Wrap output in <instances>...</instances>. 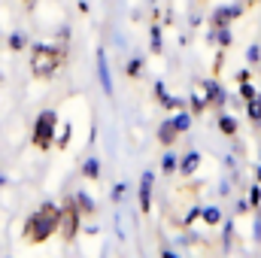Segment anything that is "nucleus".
<instances>
[{"label":"nucleus","mask_w":261,"mask_h":258,"mask_svg":"<svg viewBox=\"0 0 261 258\" xmlns=\"http://www.w3.org/2000/svg\"><path fill=\"white\" fill-rule=\"evenodd\" d=\"M76 203H79V210H82V216H88V213H94V203H91V200H88V197H85L82 192L76 194Z\"/></svg>","instance_id":"obj_13"},{"label":"nucleus","mask_w":261,"mask_h":258,"mask_svg":"<svg viewBox=\"0 0 261 258\" xmlns=\"http://www.w3.org/2000/svg\"><path fill=\"white\" fill-rule=\"evenodd\" d=\"M240 94H243V100H246V104H249V100H255V88H252L249 82H243V85H240Z\"/></svg>","instance_id":"obj_19"},{"label":"nucleus","mask_w":261,"mask_h":258,"mask_svg":"<svg viewBox=\"0 0 261 258\" xmlns=\"http://www.w3.org/2000/svg\"><path fill=\"white\" fill-rule=\"evenodd\" d=\"M97 76H100V85L107 94H113V79H110V64H107V52L97 49Z\"/></svg>","instance_id":"obj_7"},{"label":"nucleus","mask_w":261,"mask_h":258,"mask_svg":"<svg viewBox=\"0 0 261 258\" xmlns=\"http://www.w3.org/2000/svg\"><path fill=\"white\" fill-rule=\"evenodd\" d=\"M197 164H200V155H197V152H189V155L179 161V167H176V170H179V173H186V176H192V173L197 170Z\"/></svg>","instance_id":"obj_9"},{"label":"nucleus","mask_w":261,"mask_h":258,"mask_svg":"<svg viewBox=\"0 0 261 258\" xmlns=\"http://www.w3.org/2000/svg\"><path fill=\"white\" fill-rule=\"evenodd\" d=\"M219 219H222V213H219V210H203V222L219 225Z\"/></svg>","instance_id":"obj_20"},{"label":"nucleus","mask_w":261,"mask_h":258,"mask_svg":"<svg viewBox=\"0 0 261 258\" xmlns=\"http://www.w3.org/2000/svg\"><path fill=\"white\" fill-rule=\"evenodd\" d=\"M237 128H240V125H237V122H234L231 116H222V119H219V131H222V134L234 137V134H237Z\"/></svg>","instance_id":"obj_11"},{"label":"nucleus","mask_w":261,"mask_h":258,"mask_svg":"<svg viewBox=\"0 0 261 258\" xmlns=\"http://www.w3.org/2000/svg\"><path fill=\"white\" fill-rule=\"evenodd\" d=\"M179 134H182V131L176 128V122L167 119V122H161V128H158V143H161V146H173Z\"/></svg>","instance_id":"obj_6"},{"label":"nucleus","mask_w":261,"mask_h":258,"mask_svg":"<svg viewBox=\"0 0 261 258\" xmlns=\"http://www.w3.org/2000/svg\"><path fill=\"white\" fill-rule=\"evenodd\" d=\"M82 228V210L76 203V197H67L61 203V225H58V234L64 237V243H73L76 234Z\"/></svg>","instance_id":"obj_4"},{"label":"nucleus","mask_w":261,"mask_h":258,"mask_svg":"<svg viewBox=\"0 0 261 258\" xmlns=\"http://www.w3.org/2000/svg\"><path fill=\"white\" fill-rule=\"evenodd\" d=\"M237 82H240V85L249 82V70H240V73H237Z\"/></svg>","instance_id":"obj_22"},{"label":"nucleus","mask_w":261,"mask_h":258,"mask_svg":"<svg viewBox=\"0 0 261 258\" xmlns=\"http://www.w3.org/2000/svg\"><path fill=\"white\" fill-rule=\"evenodd\" d=\"M206 94H210V97H206V104H222V100H225V91H222L219 85H213V82L206 85Z\"/></svg>","instance_id":"obj_12"},{"label":"nucleus","mask_w":261,"mask_h":258,"mask_svg":"<svg viewBox=\"0 0 261 258\" xmlns=\"http://www.w3.org/2000/svg\"><path fill=\"white\" fill-rule=\"evenodd\" d=\"M173 122H176V128H179V131H189V125H192V116H189V113H179Z\"/></svg>","instance_id":"obj_16"},{"label":"nucleus","mask_w":261,"mask_h":258,"mask_svg":"<svg viewBox=\"0 0 261 258\" xmlns=\"http://www.w3.org/2000/svg\"><path fill=\"white\" fill-rule=\"evenodd\" d=\"M82 173H85V179H97L100 176V161L97 158H88L85 167H82Z\"/></svg>","instance_id":"obj_10"},{"label":"nucleus","mask_w":261,"mask_h":258,"mask_svg":"<svg viewBox=\"0 0 261 258\" xmlns=\"http://www.w3.org/2000/svg\"><path fill=\"white\" fill-rule=\"evenodd\" d=\"M255 3H261V0H249V6H255Z\"/></svg>","instance_id":"obj_24"},{"label":"nucleus","mask_w":261,"mask_h":258,"mask_svg":"<svg viewBox=\"0 0 261 258\" xmlns=\"http://www.w3.org/2000/svg\"><path fill=\"white\" fill-rule=\"evenodd\" d=\"M161 167H164V173H176V167H179V164H176V158H173V155H164Z\"/></svg>","instance_id":"obj_15"},{"label":"nucleus","mask_w":261,"mask_h":258,"mask_svg":"<svg viewBox=\"0 0 261 258\" xmlns=\"http://www.w3.org/2000/svg\"><path fill=\"white\" fill-rule=\"evenodd\" d=\"M9 49H12V52L24 49V37H21V34H12V37H9Z\"/></svg>","instance_id":"obj_18"},{"label":"nucleus","mask_w":261,"mask_h":258,"mask_svg":"<svg viewBox=\"0 0 261 258\" xmlns=\"http://www.w3.org/2000/svg\"><path fill=\"white\" fill-rule=\"evenodd\" d=\"M140 207H143V213H149V207H152V173H143V179H140Z\"/></svg>","instance_id":"obj_8"},{"label":"nucleus","mask_w":261,"mask_h":258,"mask_svg":"<svg viewBox=\"0 0 261 258\" xmlns=\"http://www.w3.org/2000/svg\"><path fill=\"white\" fill-rule=\"evenodd\" d=\"M140 70H143V61H140V58H130V61H128V76H130V79H137V76H140Z\"/></svg>","instance_id":"obj_14"},{"label":"nucleus","mask_w":261,"mask_h":258,"mask_svg":"<svg viewBox=\"0 0 261 258\" xmlns=\"http://www.w3.org/2000/svg\"><path fill=\"white\" fill-rule=\"evenodd\" d=\"M67 61L64 46H52V43H37L31 46V76L40 82H49L58 76V70Z\"/></svg>","instance_id":"obj_2"},{"label":"nucleus","mask_w":261,"mask_h":258,"mask_svg":"<svg viewBox=\"0 0 261 258\" xmlns=\"http://www.w3.org/2000/svg\"><path fill=\"white\" fill-rule=\"evenodd\" d=\"M58 225H61V207L52 203V200H46V203H40V207L24 219L21 237H24V243L40 246V243H46V240H52V237L58 234Z\"/></svg>","instance_id":"obj_1"},{"label":"nucleus","mask_w":261,"mask_h":258,"mask_svg":"<svg viewBox=\"0 0 261 258\" xmlns=\"http://www.w3.org/2000/svg\"><path fill=\"white\" fill-rule=\"evenodd\" d=\"M55 131H58V113L55 110H43L37 116V122H34V131H31L34 149H40V152L52 149L55 146Z\"/></svg>","instance_id":"obj_3"},{"label":"nucleus","mask_w":261,"mask_h":258,"mask_svg":"<svg viewBox=\"0 0 261 258\" xmlns=\"http://www.w3.org/2000/svg\"><path fill=\"white\" fill-rule=\"evenodd\" d=\"M21 3H24V9H34V3H37V0H21Z\"/></svg>","instance_id":"obj_23"},{"label":"nucleus","mask_w":261,"mask_h":258,"mask_svg":"<svg viewBox=\"0 0 261 258\" xmlns=\"http://www.w3.org/2000/svg\"><path fill=\"white\" fill-rule=\"evenodd\" d=\"M243 15V6H216V12H213V28L219 31V28H228L234 18H240Z\"/></svg>","instance_id":"obj_5"},{"label":"nucleus","mask_w":261,"mask_h":258,"mask_svg":"<svg viewBox=\"0 0 261 258\" xmlns=\"http://www.w3.org/2000/svg\"><path fill=\"white\" fill-rule=\"evenodd\" d=\"M152 49L161 52V28L158 24H152Z\"/></svg>","instance_id":"obj_17"},{"label":"nucleus","mask_w":261,"mask_h":258,"mask_svg":"<svg viewBox=\"0 0 261 258\" xmlns=\"http://www.w3.org/2000/svg\"><path fill=\"white\" fill-rule=\"evenodd\" d=\"M231 43V34H228V28H219V46H228Z\"/></svg>","instance_id":"obj_21"}]
</instances>
